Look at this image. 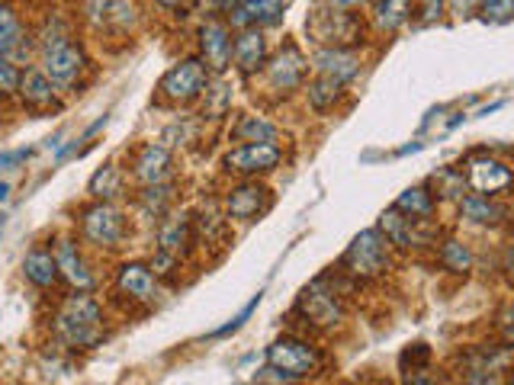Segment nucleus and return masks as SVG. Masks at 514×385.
I'll return each instance as SVG.
<instances>
[{"instance_id":"nucleus-38","label":"nucleus","mask_w":514,"mask_h":385,"mask_svg":"<svg viewBox=\"0 0 514 385\" xmlns=\"http://www.w3.org/2000/svg\"><path fill=\"white\" fill-rule=\"evenodd\" d=\"M206 97H213L206 103V116H213V119H222L225 116V110H229V100H232V94L225 87H216V90H209L206 87Z\"/></svg>"},{"instance_id":"nucleus-20","label":"nucleus","mask_w":514,"mask_h":385,"mask_svg":"<svg viewBox=\"0 0 514 385\" xmlns=\"http://www.w3.org/2000/svg\"><path fill=\"white\" fill-rule=\"evenodd\" d=\"M20 97L26 106H33V110H52V106H58V84L49 81V77L42 74V68H33L23 74Z\"/></svg>"},{"instance_id":"nucleus-7","label":"nucleus","mask_w":514,"mask_h":385,"mask_svg":"<svg viewBox=\"0 0 514 385\" xmlns=\"http://www.w3.org/2000/svg\"><path fill=\"white\" fill-rule=\"evenodd\" d=\"M296 308L302 312V318H306V325H315V328H335L344 315L335 289H328V280H315L302 289Z\"/></svg>"},{"instance_id":"nucleus-45","label":"nucleus","mask_w":514,"mask_h":385,"mask_svg":"<svg viewBox=\"0 0 514 385\" xmlns=\"http://www.w3.org/2000/svg\"><path fill=\"white\" fill-rule=\"evenodd\" d=\"M7 196H10V183H4V180H0V203H4Z\"/></svg>"},{"instance_id":"nucleus-25","label":"nucleus","mask_w":514,"mask_h":385,"mask_svg":"<svg viewBox=\"0 0 514 385\" xmlns=\"http://www.w3.org/2000/svg\"><path fill=\"white\" fill-rule=\"evenodd\" d=\"M232 138L235 142H245V145H257V142H277V126L267 122L264 116H241L235 126H232Z\"/></svg>"},{"instance_id":"nucleus-8","label":"nucleus","mask_w":514,"mask_h":385,"mask_svg":"<svg viewBox=\"0 0 514 385\" xmlns=\"http://www.w3.org/2000/svg\"><path fill=\"white\" fill-rule=\"evenodd\" d=\"M81 231L90 244H97V248H116L119 241L126 235V219L123 212L110 203H97L84 209V219H81Z\"/></svg>"},{"instance_id":"nucleus-1","label":"nucleus","mask_w":514,"mask_h":385,"mask_svg":"<svg viewBox=\"0 0 514 385\" xmlns=\"http://www.w3.org/2000/svg\"><path fill=\"white\" fill-rule=\"evenodd\" d=\"M55 334L74 350H90L103 341V308L87 292H74L55 312Z\"/></svg>"},{"instance_id":"nucleus-41","label":"nucleus","mask_w":514,"mask_h":385,"mask_svg":"<svg viewBox=\"0 0 514 385\" xmlns=\"http://www.w3.org/2000/svg\"><path fill=\"white\" fill-rule=\"evenodd\" d=\"M444 13V0H421V17L425 23H434Z\"/></svg>"},{"instance_id":"nucleus-32","label":"nucleus","mask_w":514,"mask_h":385,"mask_svg":"<svg viewBox=\"0 0 514 385\" xmlns=\"http://www.w3.org/2000/svg\"><path fill=\"white\" fill-rule=\"evenodd\" d=\"M441 260H444V267L453 270V273H466V270H470V264H473L470 251H466L460 241H444Z\"/></svg>"},{"instance_id":"nucleus-18","label":"nucleus","mask_w":514,"mask_h":385,"mask_svg":"<svg viewBox=\"0 0 514 385\" xmlns=\"http://www.w3.org/2000/svg\"><path fill=\"white\" fill-rule=\"evenodd\" d=\"M55 264H58V273H62L78 292L94 289V273H90L81 251L74 248V241H58L55 244Z\"/></svg>"},{"instance_id":"nucleus-2","label":"nucleus","mask_w":514,"mask_h":385,"mask_svg":"<svg viewBox=\"0 0 514 385\" xmlns=\"http://www.w3.org/2000/svg\"><path fill=\"white\" fill-rule=\"evenodd\" d=\"M386 238L380 235V228H367L347 244L341 267L357 276V280H373V276H383L389 270V251H386Z\"/></svg>"},{"instance_id":"nucleus-11","label":"nucleus","mask_w":514,"mask_h":385,"mask_svg":"<svg viewBox=\"0 0 514 385\" xmlns=\"http://www.w3.org/2000/svg\"><path fill=\"white\" fill-rule=\"evenodd\" d=\"M306 55H302L296 45H283V52L277 58H270L267 65V84L277 90V94H290L302 81H306Z\"/></svg>"},{"instance_id":"nucleus-16","label":"nucleus","mask_w":514,"mask_h":385,"mask_svg":"<svg viewBox=\"0 0 514 385\" xmlns=\"http://www.w3.org/2000/svg\"><path fill=\"white\" fill-rule=\"evenodd\" d=\"M286 0H241V4L229 13V23L235 29H264L277 26L283 20Z\"/></svg>"},{"instance_id":"nucleus-31","label":"nucleus","mask_w":514,"mask_h":385,"mask_svg":"<svg viewBox=\"0 0 514 385\" xmlns=\"http://www.w3.org/2000/svg\"><path fill=\"white\" fill-rule=\"evenodd\" d=\"M20 36H23V26H20V17L13 13V7H0V55H10L13 49L20 45Z\"/></svg>"},{"instance_id":"nucleus-47","label":"nucleus","mask_w":514,"mask_h":385,"mask_svg":"<svg viewBox=\"0 0 514 385\" xmlns=\"http://www.w3.org/2000/svg\"><path fill=\"white\" fill-rule=\"evenodd\" d=\"M508 385H514V376H511V382H508Z\"/></svg>"},{"instance_id":"nucleus-26","label":"nucleus","mask_w":514,"mask_h":385,"mask_svg":"<svg viewBox=\"0 0 514 385\" xmlns=\"http://www.w3.org/2000/svg\"><path fill=\"white\" fill-rule=\"evenodd\" d=\"M373 7V20L380 29H386V33H396L399 26L408 23V17H412V4L408 0H370Z\"/></svg>"},{"instance_id":"nucleus-5","label":"nucleus","mask_w":514,"mask_h":385,"mask_svg":"<svg viewBox=\"0 0 514 385\" xmlns=\"http://www.w3.org/2000/svg\"><path fill=\"white\" fill-rule=\"evenodd\" d=\"M206 87H209V68L196 58H187V61H180V65H174L158 84L161 97L171 100V103L200 100L206 94Z\"/></svg>"},{"instance_id":"nucleus-35","label":"nucleus","mask_w":514,"mask_h":385,"mask_svg":"<svg viewBox=\"0 0 514 385\" xmlns=\"http://www.w3.org/2000/svg\"><path fill=\"white\" fill-rule=\"evenodd\" d=\"M434 183H437V193L441 196H460V193H466V177L460 174V171H437L434 174Z\"/></svg>"},{"instance_id":"nucleus-3","label":"nucleus","mask_w":514,"mask_h":385,"mask_svg":"<svg viewBox=\"0 0 514 385\" xmlns=\"http://www.w3.org/2000/svg\"><path fill=\"white\" fill-rule=\"evenodd\" d=\"M322 357L319 350H315L309 341H299V337H280L267 347V366L274 369V373L286 379H306L312 376L315 369H319Z\"/></svg>"},{"instance_id":"nucleus-19","label":"nucleus","mask_w":514,"mask_h":385,"mask_svg":"<svg viewBox=\"0 0 514 385\" xmlns=\"http://www.w3.org/2000/svg\"><path fill=\"white\" fill-rule=\"evenodd\" d=\"M116 286L123 296L135 299V302H151L158 292V283H155V273H151V267L145 264H123L116 273Z\"/></svg>"},{"instance_id":"nucleus-4","label":"nucleus","mask_w":514,"mask_h":385,"mask_svg":"<svg viewBox=\"0 0 514 385\" xmlns=\"http://www.w3.org/2000/svg\"><path fill=\"white\" fill-rule=\"evenodd\" d=\"M309 29V36L319 42V45H328V49H344V45H354L360 42V20L351 17V13H344V10H312V17L306 23Z\"/></svg>"},{"instance_id":"nucleus-37","label":"nucleus","mask_w":514,"mask_h":385,"mask_svg":"<svg viewBox=\"0 0 514 385\" xmlns=\"http://www.w3.org/2000/svg\"><path fill=\"white\" fill-rule=\"evenodd\" d=\"M20 81H23V74L17 71V65H13L7 55H0V94L4 97L20 94Z\"/></svg>"},{"instance_id":"nucleus-17","label":"nucleus","mask_w":514,"mask_h":385,"mask_svg":"<svg viewBox=\"0 0 514 385\" xmlns=\"http://www.w3.org/2000/svg\"><path fill=\"white\" fill-rule=\"evenodd\" d=\"M232 58L241 74L267 68V39L261 36V29H241L232 42Z\"/></svg>"},{"instance_id":"nucleus-23","label":"nucleus","mask_w":514,"mask_h":385,"mask_svg":"<svg viewBox=\"0 0 514 385\" xmlns=\"http://www.w3.org/2000/svg\"><path fill=\"white\" fill-rule=\"evenodd\" d=\"M357 58L351 52L344 49H322L319 55H315V71H319L322 77H331V81L338 84H347L351 77L357 74Z\"/></svg>"},{"instance_id":"nucleus-46","label":"nucleus","mask_w":514,"mask_h":385,"mask_svg":"<svg viewBox=\"0 0 514 385\" xmlns=\"http://www.w3.org/2000/svg\"><path fill=\"white\" fill-rule=\"evenodd\" d=\"M4 228H7V219L0 215V238H4Z\"/></svg>"},{"instance_id":"nucleus-39","label":"nucleus","mask_w":514,"mask_h":385,"mask_svg":"<svg viewBox=\"0 0 514 385\" xmlns=\"http://www.w3.org/2000/svg\"><path fill=\"white\" fill-rule=\"evenodd\" d=\"M29 148H20V151H0V171H13L17 164H23L29 158Z\"/></svg>"},{"instance_id":"nucleus-33","label":"nucleus","mask_w":514,"mask_h":385,"mask_svg":"<svg viewBox=\"0 0 514 385\" xmlns=\"http://www.w3.org/2000/svg\"><path fill=\"white\" fill-rule=\"evenodd\" d=\"M261 299H264V292H257V296H251V302L245 305V308H241V312L232 318V321H225V325L222 328H216L213 334H209V337H213V341H222V337H229V334H235V331H241V328H245V321L254 315V308L257 305H261Z\"/></svg>"},{"instance_id":"nucleus-30","label":"nucleus","mask_w":514,"mask_h":385,"mask_svg":"<svg viewBox=\"0 0 514 385\" xmlns=\"http://www.w3.org/2000/svg\"><path fill=\"white\" fill-rule=\"evenodd\" d=\"M341 87L344 84H338V81H331V77H315V81L309 84V103H312V110H319V113H325V110H331V106L338 103V97H341Z\"/></svg>"},{"instance_id":"nucleus-40","label":"nucleus","mask_w":514,"mask_h":385,"mask_svg":"<svg viewBox=\"0 0 514 385\" xmlns=\"http://www.w3.org/2000/svg\"><path fill=\"white\" fill-rule=\"evenodd\" d=\"M155 4L161 10H168V13H177V17H187L190 7H193V0H155Z\"/></svg>"},{"instance_id":"nucleus-22","label":"nucleus","mask_w":514,"mask_h":385,"mask_svg":"<svg viewBox=\"0 0 514 385\" xmlns=\"http://www.w3.org/2000/svg\"><path fill=\"white\" fill-rule=\"evenodd\" d=\"M415 222L418 219H408V215H402L399 209H389L380 215V235L389 244H396V248H418L421 235H418Z\"/></svg>"},{"instance_id":"nucleus-10","label":"nucleus","mask_w":514,"mask_h":385,"mask_svg":"<svg viewBox=\"0 0 514 385\" xmlns=\"http://www.w3.org/2000/svg\"><path fill=\"white\" fill-rule=\"evenodd\" d=\"M81 13L90 26L107 29V33H126L139 20L132 0H81Z\"/></svg>"},{"instance_id":"nucleus-42","label":"nucleus","mask_w":514,"mask_h":385,"mask_svg":"<svg viewBox=\"0 0 514 385\" xmlns=\"http://www.w3.org/2000/svg\"><path fill=\"white\" fill-rule=\"evenodd\" d=\"M482 4V0H450V7L460 13V17H466V13H473L476 7Z\"/></svg>"},{"instance_id":"nucleus-29","label":"nucleus","mask_w":514,"mask_h":385,"mask_svg":"<svg viewBox=\"0 0 514 385\" xmlns=\"http://www.w3.org/2000/svg\"><path fill=\"white\" fill-rule=\"evenodd\" d=\"M460 212L466 215V219L470 222H498L505 215V209L498 206V203H492L489 196H466L463 203H460Z\"/></svg>"},{"instance_id":"nucleus-13","label":"nucleus","mask_w":514,"mask_h":385,"mask_svg":"<svg viewBox=\"0 0 514 385\" xmlns=\"http://www.w3.org/2000/svg\"><path fill=\"white\" fill-rule=\"evenodd\" d=\"M514 183V174L505 164H498L492 158H473L466 164V187L476 190V196H495L508 190Z\"/></svg>"},{"instance_id":"nucleus-24","label":"nucleus","mask_w":514,"mask_h":385,"mask_svg":"<svg viewBox=\"0 0 514 385\" xmlns=\"http://www.w3.org/2000/svg\"><path fill=\"white\" fill-rule=\"evenodd\" d=\"M23 276L33 286H39V289H52L62 273H58V264H55V254L52 251L36 248V251H29L26 260H23Z\"/></svg>"},{"instance_id":"nucleus-21","label":"nucleus","mask_w":514,"mask_h":385,"mask_svg":"<svg viewBox=\"0 0 514 385\" xmlns=\"http://www.w3.org/2000/svg\"><path fill=\"white\" fill-rule=\"evenodd\" d=\"M187 244H190V222L180 215V219H171V222H164L161 231H158V264H174V260H180V254L187 251Z\"/></svg>"},{"instance_id":"nucleus-9","label":"nucleus","mask_w":514,"mask_h":385,"mask_svg":"<svg viewBox=\"0 0 514 385\" xmlns=\"http://www.w3.org/2000/svg\"><path fill=\"white\" fill-rule=\"evenodd\" d=\"M280 148L270 142H257V145H238L225 154V171L238 174V177H257V174H270L280 164Z\"/></svg>"},{"instance_id":"nucleus-12","label":"nucleus","mask_w":514,"mask_h":385,"mask_svg":"<svg viewBox=\"0 0 514 385\" xmlns=\"http://www.w3.org/2000/svg\"><path fill=\"white\" fill-rule=\"evenodd\" d=\"M267 209H270V190L261 187V183H238L225 196V212H229V219L238 222L261 219Z\"/></svg>"},{"instance_id":"nucleus-14","label":"nucleus","mask_w":514,"mask_h":385,"mask_svg":"<svg viewBox=\"0 0 514 385\" xmlns=\"http://www.w3.org/2000/svg\"><path fill=\"white\" fill-rule=\"evenodd\" d=\"M171 171H174V158H171V151L164 148V145L148 142V145H142L139 151H135L132 174H135V180H142L145 187L164 183V180L171 177Z\"/></svg>"},{"instance_id":"nucleus-44","label":"nucleus","mask_w":514,"mask_h":385,"mask_svg":"<svg viewBox=\"0 0 514 385\" xmlns=\"http://www.w3.org/2000/svg\"><path fill=\"white\" fill-rule=\"evenodd\" d=\"M331 7H354V4H360V0H328Z\"/></svg>"},{"instance_id":"nucleus-15","label":"nucleus","mask_w":514,"mask_h":385,"mask_svg":"<svg viewBox=\"0 0 514 385\" xmlns=\"http://www.w3.org/2000/svg\"><path fill=\"white\" fill-rule=\"evenodd\" d=\"M200 52L203 65L213 74H225V68L232 65V33L225 23H206L200 29Z\"/></svg>"},{"instance_id":"nucleus-27","label":"nucleus","mask_w":514,"mask_h":385,"mask_svg":"<svg viewBox=\"0 0 514 385\" xmlns=\"http://www.w3.org/2000/svg\"><path fill=\"white\" fill-rule=\"evenodd\" d=\"M396 209L408 219H431L434 212V193L428 187H408L399 199H396Z\"/></svg>"},{"instance_id":"nucleus-6","label":"nucleus","mask_w":514,"mask_h":385,"mask_svg":"<svg viewBox=\"0 0 514 385\" xmlns=\"http://www.w3.org/2000/svg\"><path fill=\"white\" fill-rule=\"evenodd\" d=\"M87 68V55L71 36L62 42L42 45V74L55 84H74Z\"/></svg>"},{"instance_id":"nucleus-34","label":"nucleus","mask_w":514,"mask_h":385,"mask_svg":"<svg viewBox=\"0 0 514 385\" xmlns=\"http://www.w3.org/2000/svg\"><path fill=\"white\" fill-rule=\"evenodd\" d=\"M171 199H174V187H168V183H155V187H145V193H142V206H145L148 212L161 215L164 209H168Z\"/></svg>"},{"instance_id":"nucleus-36","label":"nucleus","mask_w":514,"mask_h":385,"mask_svg":"<svg viewBox=\"0 0 514 385\" xmlns=\"http://www.w3.org/2000/svg\"><path fill=\"white\" fill-rule=\"evenodd\" d=\"M479 7L486 23H508L514 17V0H482Z\"/></svg>"},{"instance_id":"nucleus-28","label":"nucleus","mask_w":514,"mask_h":385,"mask_svg":"<svg viewBox=\"0 0 514 385\" xmlns=\"http://www.w3.org/2000/svg\"><path fill=\"white\" fill-rule=\"evenodd\" d=\"M87 190H90V196H97L100 203H107V199L119 196V193H123V174H119V167L116 164H103L100 171L90 177Z\"/></svg>"},{"instance_id":"nucleus-43","label":"nucleus","mask_w":514,"mask_h":385,"mask_svg":"<svg viewBox=\"0 0 514 385\" xmlns=\"http://www.w3.org/2000/svg\"><path fill=\"white\" fill-rule=\"evenodd\" d=\"M505 344H514V312L505 321Z\"/></svg>"}]
</instances>
